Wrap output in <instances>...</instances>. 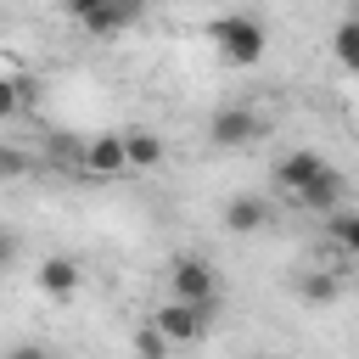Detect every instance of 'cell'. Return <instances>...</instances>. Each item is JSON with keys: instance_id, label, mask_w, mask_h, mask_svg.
<instances>
[{"instance_id": "6", "label": "cell", "mask_w": 359, "mask_h": 359, "mask_svg": "<svg viewBox=\"0 0 359 359\" xmlns=\"http://www.w3.org/2000/svg\"><path fill=\"white\" fill-rule=\"evenodd\" d=\"M325 168H337V163H331V157H320L314 146H297V151H286V157L275 163V185H280V191L297 202V196H303V191H309V185H314Z\"/></svg>"}, {"instance_id": "13", "label": "cell", "mask_w": 359, "mask_h": 359, "mask_svg": "<svg viewBox=\"0 0 359 359\" xmlns=\"http://www.w3.org/2000/svg\"><path fill=\"white\" fill-rule=\"evenodd\" d=\"M325 236L337 241V252H342V258H353V252H359V213H353V208L325 213Z\"/></svg>"}, {"instance_id": "7", "label": "cell", "mask_w": 359, "mask_h": 359, "mask_svg": "<svg viewBox=\"0 0 359 359\" xmlns=\"http://www.w3.org/2000/svg\"><path fill=\"white\" fill-rule=\"evenodd\" d=\"M269 219H275L269 196H230L224 202V230L230 236H258V230H269Z\"/></svg>"}, {"instance_id": "1", "label": "cell", "mask_w": 359, "mask_h": 359, "mask_svg": "<svg viewBox=\"0 0 359 359\" xmlns=\"http://www.w3.org/2000/svg\"><path fill=\"white\" fill-rule=\"evenodd\" d=\"M208 34H213V45H219V56L230 67H258L264 50H269V28L252 11H224V17H213Z\"/></svg>"}, {"instance_id": "3", "label": "cell", "mask_w": 359, "mask_h": 359, "mask_svg": "<svg viewBox=\"0 0 359 359\" xmlns=\"http://www.w3.org/2000/svg\"><path fill=\"white\" fill-rule=\"evenodd\" d=\"M258 135H269V123H264V112H258V107L230 101V107H219V112L208 118V140H213V146H224V151H241V146H252Z\"/></svg>"}, {"instance_id": "14", "label": "cell", "mask_w": 359, "mask_h": 359, "mask_svg": "<svg viewBox=\"0 0 359 359\" xmlns=\"http://www.w3.org/2000/svg\"><path fill=\"white\" fill-rule=\"evenodd\" d=\"M331 50H337V62H342L348 73L359 67V17H353V11L337 22V34H331Z\"/></svg>"}, {"instance_id": "18", "label": "cell", "mask_w": 359, "mask_h": 359, "mask_svg": "<svg viewBox=\"0 0 359 359\" xmlns=\"http://www.w3.org/2000/svg\"><path fill=\"white\" fill-rule=\"evenodd\" d=\"M22 107V84H11V79H0V118H11Z\"/></svg>"}, {"instance_id": "12", "label": "cell", "mask_w": 359, "mask_h": 359, "mask_svg": "<svg viewBox=\"0 0 359 359\" xmlns=\"http://www.w3.org/2000/svg\"><path fill=\"white\" fill-rule=\"evenodd\" d=\"M297 297L309 309H331L342 297V269H303L297 275Z\"/></svg>"}, {"instance_id": "9", "label": "cell", "mask_w": 359, "mask_h": 359, "mask_svg": "<svg viewBox=\"0 0 359 359\" xmlns=\"http://www.w3.org/2000/svg\"><path fill=\"white\" fill-rule=\"evenodd\" d=\"M118 146H123V168H157L163 163V135L157 129H123L118 135Z\"/></svg>"}, {"instance_id": "15", "label": "cell", "mask_w": 359, "mask_h": 359, "mask_svg": "<svg viewBox=\"0 0 359 359\" xmlns=\"http://www.w3.org/2000/svg\"><path fill=\"white\" fill-rule=\"evenodd\" d=\"M28 168H34V157L22 146H0V180H28Z\"/></svg>"}, {"instance_id": "17", "label": "cell", "mask_w": 359, "mask_h": 359, "mask_svg": "<svg viewBox=\"0 0 359 359\" xmlns=\"http://www.w3.org/2000/svg\"><path fill=\"white\" fill-rule=\"evenodd\" d=\"M17 252H22V241H17V230L11 224H0V275L17 264Z\"/></svg>"}, {"instance_id": "8", "label": "cell", "mask_w": 359, "mask_h": 359, "mask_svg": "<svg viewBox=\"0 0 359 359\" xmlns=\"http://www.w3.org/2000/svg\"><path fill=\"white\" fill-rule=\"evenodd\" d=\"M79 174H90V180L123 174V146H118V135H95V140L84 146V157H79Z\"/></svg>"}, {"instance_id": "2", "label": "cell", "mask_w": 359, "mask_h": 359, "mask_svg": "<svg viewBox=\"0 0 359 359\" xmlns=\"http://www.w3.org/2000/svg\"><path fill=\"white\" fill-rule=\"evenodd\" d=\"M168 303H185V309L213 314V309H219V275H213V264L196 258V252L174 258V264H168Z\"/></svg>"}, {"instance_id": "10", "label": "cell", "mask_w": 359, "mask_h": 359, "mask_svg": "<svg viewBox=\"0 0 359 359\" xmlns=\"http://www.w3.org/2000/svg\"><path fill=\"white\" fill-rule=\"evenodd\" d=\"M342 196H348L342 168H325V174H320V180L297 196V208H309V213H320V219H325V213H337V208H342Z\"/></svg>"}, {"instance_id": "11", "label": "cell", "mask_w": 359, "mask_h": 359, "mask_svg": "<svg viewBox=\"0 0 359 359\" xmlns=\"http://www.w3.org/2000/svg\"><path fill=\"white\" fill-rule=\"evenodd\" d=\"M34 280H39V292H45V297H73L84 275H79V264H73L67 252H50V258L39 264V275H34Z\"/></svg>"}, {"instance_id": "4", "label": "cell", "mask_w": 359, "mask_h": 359, "mask_svg": "<svg viewBox=\"0 0 359 359\" xmlns=\"http://www.w3.org/2000/svg\"><path fill=\"white\" fill-rule=\"evenodd\" d=\"M67 17H73L79 28H90V34L112 39V34H123V28H135V22H140V6H129V0H73V6H67Z\"/></svg>"}, {"instance_id": "16", "label": "cell", "mask_w": 359, "mask_h": 359, "mask_svg": "<svg viewBox=\"0 0 359 359\" xmlns=\"http://www.w3.org/2000/svg\"><path fill=\"white\" fill-rule=\"evenodd\" d=\"M135 353H140V359H168V342H163L151 325H140V331H135Z\"/></svg>"}, {"instance_id": "19", "label": "cell", "mask_w": 359, "mask_h": 359, "mask_svg": "<svg viewBox=\"0 0 359 359\" xmlns=\"http://www.w3.org/2000/svg\"><path fill=\"white\" fill-rule=\"evenodd\" d=\"M0 359H50V348H45V342H17V348H6Z\"/></svg>"}, {"instance_id": "5", "label": "cell", "mask_w": 359, "mask_h": 359, "mask_svg": "<svg viewBox=\"0 0 359 359\" xmlns=\"http://www.w3.org/2000/svg\"><path fill=\"white\" fill-rule=\"evenodd\" d=\"M208 320L213 314H202V309H185V303H163V309H151V331L168 342V348H191L202 331H208Z\"/></svg>"}]
</instances>
